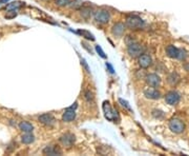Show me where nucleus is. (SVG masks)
<instances>
[{
  "label": "nucleus",
  "instance_id": "obj_5",
  "mask_svg": "<svg viewBox=\"0 0 189 156\" xmlns=\"http://www.w3.org/2000/svg\"><path fill=\"white\" fill-rule=\"evenodd\" d=\"M169 129L174 133H177V134L183 133L185 130V123L180 118H172L169 121Z\"/></svg>",
  "mask_w": 189,
  "mask_h": 156
},
{
  "label": "nucleus",
  "instance_id": "obj_4",
  "mask_svg": "<svg viewBox=\"0 0 189 156\" xmlns=\"http://www.w3.org/2000/svg\"><path fill=\"white\" fill-rule=\"evenodd\" d=\"M103 111H104V115H105L106 119H108L110 121L119 120L118 112H117V111H114L113 108L110 107V102H108V101L103 102Z\"/></svg>",
  "mask_w": 189,
  "mask_h": 156
},
{
  "label": "nucleus",
  "instance_id": "obj_17",
  "mask_svg": "<svg viewBox=\"0 0 189 156\" xmlns=\"http://www.w3.org/2000/svg\"><path fill=\"white\" fill-rule=\"evenodd\" d=\"M21 140H22L23 144H25V145H30L32 144L34 140H35V137H34L33 134H31V133H26L24 134L22 137H21Z\"/></svg>",
  "mask_w": 189,
  "mask_h": 156
},
{
  "label": "nucleus",
  "instance_id": "obj_7",
  "mask_svg": "<svg viewBox=\"0 0 189 156\" xmlns=\"http://www.w3.org/2000/svg\"><path fill=\"white\" fill-rule=\"evenodd\" d=\"M180 94L175 91H169L168 93L165 95V101L170 105H175L179 104L180 101Z\"/></svg>",
  "mask_w": 189,
  "mask_h": 156
},
{
  "label": "nucleus",
  "instance_id": "obj_27",
  "mask_svg": "<svg viewBox=\"0 0 189 156\" xmlns=\"http://www.w3.org/2000/svg\"><path fill=\"white\" fill-rule=\"evenodd\" d=\"M16 15L17 14H16L15 12L13 13V14H6L5 15V18H7V19H10V18H14V17H16Z\"/></svg>",
  "mask_w": 189,
  "mask_h": 156
},
{
  "label": "nucleus",
  "instance_id": "obj_24",
  "mask_svg": "<svg viewBox=\"0 0 189 156\" xmlns=\"http://www.w3.org/2000/svg\"><path fill=\"white\" fill-rule=\"evenodd\" d=\"M96 51H97V53H98V54H99L102 58H106V55L104 54V52L102 51V49H101L100 46H96Z\"/></svg>",
  "mask_w": 189,
  "mask_h": 156
},
{
  "label": "nucleus",
  "instance_id": "obj_10",
  "mask_svg": "<svg viewBox=\"0 0 189 156\" xmlns=\"http://www.w3.org/2000/svg\"><path fill=\"white\" fill-rule=\"evenodd\" d=\"M152 65V59H151L150 55L148 54H142L139 57V65L143 69H147Z\"/></svg>",
  "mask_w": 189,
  "mask_h": 156
},
{
  "label": "nucleus",
  "instance_id": "obj_30",
  "mask_svg": "<svg viewBox=\"0 0 189 156\" xmlns=\"http://www.w3.org/2000/svg\"><path fill=\"white\" fill-rule=\"evenodd\" d=\"M5 1H7V0H0V2H1V3H4Z\"/></svg>",
  "mask_w": 189,
  "mask_h": 156
},
{
  "label": "nucleus",
  "instance_id": "obj_2",
  "mask_svg": "<svg viewBox=\"0 0 189 156\" xmlns=\"http://www.w3.org/2000/svg\"><path fill=\"white\" fill-rule=\"evenodd\" d=\"M126 25L131 30H139L144 26V21L139 16H128L126 18Z\"/></svg>",
  "mask_w": 189,
  "mask_h": 156
},
{
  "label": "nucleus",
  "instance_id": "obj_19",
  "mask_svg": "<svg viewBox=\"0 0 189 156\" xmlns=\"http://www.w3.org/2000/svg\"><path fill=\"white\" fill-rule=\"evenodd\" d=\"M21 5H22V2L20 1H14V2H11V3L7 4L6 9L9 11H14V10H17L21 7Z\"/></svg>",
  "mask_w": 189,
  "mask_h": 156
},
{
  "label": "nucleus",
  "instance_id": "obj_11",
  "mask_svg": "<svg viewBox=\"0 0 189 156\" xmlns=\"http://www.w3.org/2000/svg\"><path fill=\"white\" fill-rule=\"evenodd\" d=\"M144 95L146 98H149V99H159L161 97V93L156 89H152L151 88H147L144 90Z\"/></svg>",
  "mask_w": 189,
  "mask_h": 156
},
{
  "label": "nucleus",
  "instance_id": "obj_16",
  "mask_svg": "<svg viewBox=\"0 0 189 156\" xmlns=\"http://www.w3.org/2000/svg\"><path fill=\"white\" fill-rule=\"evenodd\" d=\"M19 129L24 133H31L34 130V127L28 121H21L19 123Z\"/></svg>",
  "mask_w": 189,
  "mask_h": 156
},
{
  "label": "nucleus",
  "instance_id": "obj_14",
  "mask_svg": "<svg viewBox=\"0 0 189 156\" xmlns=\"http://www.w3.org/2000/svg\"><path fill=\"white\" fill-rule=\"evenodd\" d=\"M43 154L45 155H61L62 154V151L59 149L58 147L56 146H47L45 149L43 150Z\"/></svg>",
  "mask_w": 189,
  "mask_h": 156
},
{
  "label": "nucleus",
  "instance_id": "obj_18",
  "mask_svg": "<svg viewBox=\"0 0 189 156\" xmlns=\"http://www.w3.org/2000/svg\"><path fill=\"white\" fill-rule=\"evenodd\" d=\"M179 81H180V76L178 75L177 73L174 72L168 76V82L171 84V86H175Z\"/></svg>",
  "mask_w": 189,
  "mask_h": 156
},
{
  "label": "nucleus",
  "instance_id": "obj_28",
  "mask_svg": "<svg viewBox=\"0 0 189 156\" xmlns=\"http://www.w3.org/2000/svg\"><path fill=\"white\" fill-rule=\"evenodd\" d=\"M82 63H83V65H84V67H85V69H86V71H87V72H89L88 67H87V65H86V63H85V60H84V59L82 60Z\"/></svg>",
  "mask_w": 189,
  "mask_h": 156
},
{
  "label": "nucleus",
  "instance_id": "obj_21",
  "mask_svg": "<svg viewBox=\"0 0 189 156\" xmlns=\"http://www.w3.org/2000/svg\"><path fill=\"white\" fill-rule=\"evenodd\" d=\"M81 14L83 17L88 18L89 16L92 15V9H89V7H83V9L81 10Z\"/></svg>",
  "mask_w": 189,
  "mask_h": 156
},
{
  "label": "nucleus",
  "instance_id": "obj_29",
  "mask_svg": "<svg viewBox=\"0 0 189 156\" xmlns=\"http://www.w3.org/2000/svg\"><path fill=\"white\" fill-rule=\"evenodd\" d=\"M78 107V104H77V102H75V104H74L73 105H71V107H70L71 109H74V110H76V108Z\"/></svg>",
  "mask_w": 189,
  "mask_h": 156
},
{
  "label": "nucleus",
  "instance_id": "obj_20",
  "mask_svg": "<svg viewBox=\"0 0 189 156\" xmlns=\"http://www.w3.org/2000/svg\"><path fill=\"white\" fill-rule=\"evenodd\" d=\"M78 33L80 34V35H82L83 37H85V38L86 39H89V40H95V37H94V35H92V33H90V32H88V31H84V30H80V31H78Z\"/></svg>",
  "mask_w": 189,
  "mask_h": 156
},
{
  "label": "nucleus",
  "instance_id": "obj_6",
  "mask_svg": "<svg viewBox=\"0 0 189 156\" xmlns=\"http://www.w3.org/2000/svg\"><path fill=\"white\" fill-rule=\"evenodd\" d=\"M95 19L97 20V22L102 23V25H105L107 23L110 19V15L107 11L105 10H99L96 12L95 14Z\"/></svg>",
  "mask_w": 189,
  "mask_h": 156
},
{
  "label": "nucleus",
  "instance_id": "obj_13",
  "mask_svg": "<svg viewBox=\"0 0 189 156\" xmlns=\"http://www.w3.org/2000/svg\"><path fill=\"white\" fill-rule=\"evenodd\" d=\"M39 121L45 126H53L55 123V118L52 114H42L39 116Z\"/></svg>",
  "mask_w": 189,
  "mask_h": 156
},
{
  "label": "nucleus",
  "instance_id": "obj_1",
  "mask_svg": "<svg viewBox=\"0 0 189 156\" xmlns=\"http://www.w3.org/2000/svg\"><path fill=\"white\" fill-rule=\"evenodd\" d=\"M127 52H128L129 56L132 58H137L140 57L142 54H144L145 52V47L142 46V44L138 43L135 41H132L131 43L128 44V47H127Z\"/></svg>",
  "mask_w": 189,
  "mask_h": 156
},
{
  "label": "nucleus",
  "instance_id": "obj_22",
  "mask_svg": "<svg viewBox=\"0 0 189 156\" xmlns=\"http://www.w3.org/2000/svg\"><path fill=\"white\" fill-rule=\"evenodd\" d=\"M55 2L59 7H66L71 3V0H55Z\"/></svg>",
  "mask_w": 189,
  "mask_h": 156
},
{
  "label": "nucleus",
  "instance_id": "obj_15",
  "mask_svg": "<svg viewBox=\"0 0 189 156\" xmlns=\"http://www.w3.org/2000/svg\"><path fill=\"white\" fill-rule=\"evenodd\" d=\"M125 31V25L123 23L118 22L113 26V34L114 36H122Z\"/></svg>",
  "mask_w": 189,
  "mask_h": 156
},
{
  "label": "nucleus",
  "instance_id": "obj_3",
  "mask_svg": "<svg viewBox=\"0 0 189 156\" xmlns=\"http://www.w3.org/2000/svg\"><path fill=\"white\" fill-rule=\"evenodd\" d=\"M165 51H166L167 56L170 57V58H175V59H183V58H185V56H186V55H185L186 54L185 51L178 49V47H175L174 46H172V44H169V46H167L166 49H165Z\"/></svg>",
  "mask_w": 189,
  "mask_h": 156
},
{
  "label": "nucleus",
  "instance_id": "obj_8",
  "mask_svg": "<svg viewBox=\"0 0 189 156\" xmlns=\"http://www.w3.org/2000/svg\"><path fill=\"white\" fill-rule=\"evenodd\" d=\"M145 79L148 86L152 87V88H158L160 84H161V78L157 74H148Z\"/></svg>",
  "mask_w": 189,
  "mask_h": 156
},
{
  "label": "nucleus",
  "instance_id": "obj_26",
  "mask_svg": "<svg viewBox=\"0 0 189 156\" xmlns=\"http://www.w3.org/2000/svg\"><path fill=\"white\" fill-rule=\"evenodd\" d=\"M106 67L108 68V70H110V72L111 74H114V68L111 67V65H110V63L106 62Z\"/></svg>",
  "mask_w": 189,
  "mask_h": 156
},
{
  "label": "nucleus",
  "instance_id": "obj_25",
  "mask_svg": "<svg viewBox=\"0 0 189 156\" xmlns=\"http://www.w3.org/2000/svg\"><path fill=\"white\" fill-rule=\"evenodd\" d=\"M119 102H120V104H121L122 105H123V107H125V108H126L127 110L131 111V109H130V107H129V105H128V102H127V101H125V100H123V99H122V98H119Z\"/></svg>",
  "mask_w": 189,
  "mask_h": 156
},
{
  "label": "nucleus",
  "instance_id": "obj_9",
  "mask_svg": "<svg viewBox=\"0 0 189 156\" xmlns=\"http://www.w3.org/2000/svg\"><path fill=\"white\" fill-rule=\"evenodd\" d=\"M75 140H76V137L74 134H71V133H66L65 135L61 136L60 138V141L61 144L63 145V146L67 147V148H71L73 146L74 144H75Z\"/></svg>",
  "mask_w": 189,
  "mask_h": 156
},
{
  "label": "nucleus",
  "instance_id": "obj_12",
  "mask_svg": "<svg viewBox=\"0 0 189 156\" xmlns=\"http://www.w3.org/2000/svg\"><path fill=\"white\" fill-rule=\"evenodd\" d=\"M75 118H76V112H75V110L71 109V108H67L62 115V120L65 121V123H71V121H73Z\"/></svg>",
  "mask_w": 189,
  "mask_h": 156
},
{
  "label": "nucleus",
  "instance_id": "obj_23",
  "mask_svg": "<svg viewBox=\"0 0 189 156\" xmlns=\"http://www.w3.org/2000/svg\"><path fill=\"white\" fill-rule=\"evenodd\" d=\"M84 95H85V99H86L88 102H90V101H92V100H94V94H92V92L86 91Z\"/></svg>",
  "mask_w": 189,
  "mask_h": 156
}]
</instances>
